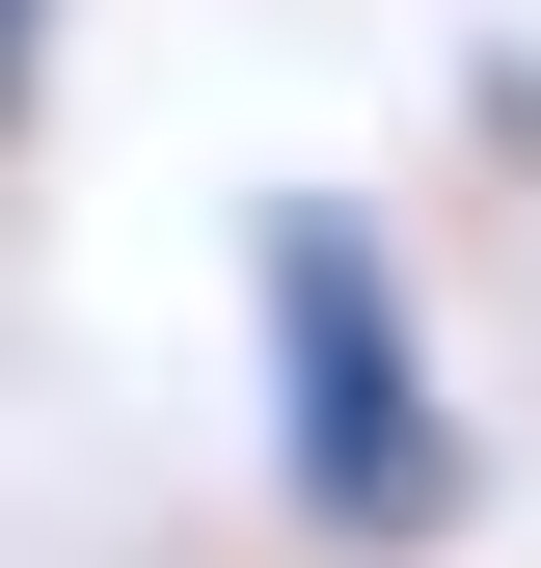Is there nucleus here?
<instances>
[{
    "label": "nucleus",
    "instance_id": "obj_1",
    "mask_svg": "<svg viewBox=\"0 0 541 568\" xmlns=\"http://www.w3.org/2000/svg\"><path fill=\"white\" fill-rule=\"evenodd\" d=\"M270 406H298V487H325L353 541H433V515H460V434H433V379H406L379 217H270Z\"/></svg>",
    "mask_w": 541,
    "mask_h": 568
},
{
    "label": "nucleus",
    "instance_id": "obj_2",
    "mask_svg": "<svg viewBox=\"0 0 541 568\" xmlns=\"http://www.w3.org/2000/svg\"><path fill=\"white\" fill-rule=\"evenodd\" d=\"M28 54H54V0H0V109H28Z\"/></svg>",
    "mask_w": 541,
    "mask_h": 568
}]
</instances>
